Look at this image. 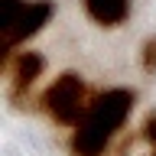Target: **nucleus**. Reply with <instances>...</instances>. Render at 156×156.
<instances>
[{
    "mask_svg": "<svg viewBox=\"0 0 156 156\" xmlns=\"http://www.w3.org/2000/svg\"><path fill=\"white\" fill-rule=\"evenodd\" d=\"M136 107V91L124 85L104 88L91 98L85 117L72 127L68 136V153L72 156H104L107 146L114 143V136L124 130Z\"/></svg>",
    "mask_w": 156,
    "mask_h": 156,
    "instance_id": "1",
    "label": "nucleus"
},
{
    "mask_svg": "<svg viewBox=\"0 0 156 156\" xmlns=\"http://www.w3.org/2000/svg\"><path fill=\"white\" fill-rule=\"evenodd\" d=\"M88 104H91V94H88V81L78 72H62L49 81V88L39 94V107H42V114L52 120V124L72 127L85 117Z\"/></svg>",
    "mask_w": 156,
    "mask_h": 156,
    "instance_id": "2",
    "label": "nucleus"
},
{
    "mask_svg": "<svg viewBox=\"0 0 156 156\" xmlns=\"http://www.w3.org/2000/svg\"><path fill=\"white\" fill-rule=\"evenodd\" d=\"M55 16V0H26V7L20 13V20L10 29H3V55H13L26 46L29 39H36L42 29L49 26V20Z\"/></svg>",
    "mask_w": 156,
    "mask_h": 156,
    "instance_id": "3",
    "label": "nucleus"
},
{
    "mask_svg": "<svg viewBox=\"0 0 156 156\" xmlns=\"http://www.w3.org/2000/svg\"><path fill=\"white\" fill-rule=\"evenodd\" d=\"M7 68H10V91H13V98H20L46 75V55L23 46L20 52L7 58Z\"/></svg>",
    "mask_w": 156,
    "mask_h": 156,
    "instance_id": "4",
    "label": "nucleus"
},
{
    "mask_svg": "<svg viewBox=\"0 0 156 156\" xmlns=\"http://www.w3.org/2000/svg\"><path fill=\"white\" fill-rule=\"evenodd\" d=\"M85 16L101 29H117L124 26L133 13V0H81Z\"/></svg>",
    "mask_w": 156,
    "mask_h": 156,
    "instance_id": "5",
    "label": "nucleus"
},
{
    "mask_svg": "<svg viewBox=\"0 0 156 156\" xmlns=\"http://www.w3.org/2000/svg\"><path fill=\"white\" fill-rule=\"evenodd\" d=\"M140 65H143V72H156V36H150L143 42V49H140Z\"/></svg>",
    "mask_w": 156,
    "mask_h": 156,
    "instance_id": "6",
    "label": "nucleus"
},
{
    "mask_svg": "<svg viewBox=\"0 0 156 156\" xmlns=\"http://www.w3.org/2000/svg\"><path fill=\"white\" fill-rule=\"evenodd\" d=\"M23 7H26V0H3V10H7V16H3V29H10V26L20 20Z\"/></svg>",
    "mask_w": 156,
    "mask_h": 156,
    "instance_id": "7",
    "label": "nucleus"
},
{
    "mask_svg": "<svg viewBox=\"0 0 156 156\" xmlns=\"http://www.w3.org/2000/svg\"><path fill=\"white\" fill-rule=\"evenodd\" d=\"M140 136H143L150 146H156V111H153V114H146L143 127H140Z\"/></svg>",
    "mask_w": 156,
    "mask_h": 156,
    "instance_id": "8",
    "label": "nucleus"
},
{
    "mask_svg": "<svg viewBox=\"0 0 156 156\" xmlns=\"http://www.w3.org/2000/svg\"><path fill=\"white\" fill-rule=\"evenodd\" d=\"M150 156H156V146H153V153H150Z\"/></svg>",
    "mask_w": 156,
    "mask_h": 156,
    "instance_id": "9",
    "label": "nucleus"
}]
</instances>
